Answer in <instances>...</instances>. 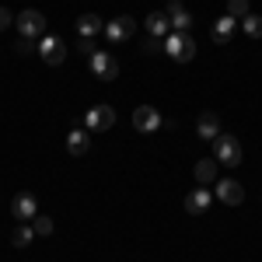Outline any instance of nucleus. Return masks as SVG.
<instances>
[{
  "label": "nucleus",
  "mask_w": 262,
  "mask_h": 262,
  "mask_svg": "<svg viewBox=\"0 0 262 262\" xmlns=\"http://www.w3.org/2000/svg\"><path fill=\"white\" fill-rule=\"evenodd\" d=\"M164 53H168L175 63L196 60V39H192L189 32H171V35L164 39Z\"/></svg>",
  "instance_id": "1"
},
{
  "label": "nucleus",
  "mask_w": 262,
  "mask_h": 262,
  "mask_svg": "<svg viewBox=\"0 0 262 262\" xmlns=\"http://www.w3.org/2000/svg\"><path fill=\"white\" fill-rule=\"evenodd\" d=\"M213 158L217 164H227V168H238L242 164V143L234 133H221L217 140H213Z\"/></svg>",
  "instance_id": "2"
},
{
  "label": "nucleus",
  "mask_w": 262,
  "mask_h": 262,
  "mask_svg": "<svg viewBox=\"0 0 262 262\" xmlns=\"http://www.w3.org/2000/svg\"><path fill=\"white\" fill-rule=\"evenodd\" d=\"M14 25H18L21 39H35L39 42L42 35H46V14H42V11H21L18 18H14Z\"/></svg>",
  "instance_id": "3"
},
{
  "label": "nucleus",
  "mask_w": 262,
  "mask_h": 262,
  "mask_svg": "<svg viewBox=\"0 0 262 262\" xmlns=\"http://www.w3.org/2000/svg\"><path fill=\"white\" fill-rule=\"evenodd\" d=\"M88 67H91V74L101 77V81H116V77H119V60H116L108 49H98V53L88 60Z\"/></svg>",
  "instance_id": "4"
},
{
  "label": "nucleus",
  "mask_w": 262,
  "mask_h": 262,
  "mask_svg": "<svg viewBox=\"0 0 262 262\" xmlns=\"http://www.w3.org/2000/svg\"><path fill=\"white\" fill-rule=\"evenodd\" d=\"M112 126H116V108H112V105H95V108H88L84 129L101 133V129H112Z\"/></svg>",
  "instance_id": "5"
},
{
  "label": "nucleus",
  "mask_w": 262,
  "mask_h": 262,
  "mask_svg": "<svg viewBox=\"0 0 262 262\" xmlns=\"http://www.w3.org/2000/svg\"><path fill=\"white\" fill-rule=\"evenodd\" d=\"M161 112L154 108V105H137L133 108V129L137 133H158L161 129Z\"/></svg>",
  "instance_id": "6"
},
{
  "label": "nucleus",
  "mask_w": 262,
  "mask_h": 262,
  "mask_svg": "<svg viewBox=\"0 0 262 262\" xmlns=\"http://www.w3.org/2000/svg\"><path fill=\"white\" fill-rule=\"evenodd\" d=\"M11 217L18 224H28L39 217V203H35V196L32 192H18L14 200H11Z\"/></svg>",
  "instance_id": "7"
},
{
  "label": "nucleus",
  "mask_w": 262,
  "mask_h": 262,
  "mask_svg": "<svg viewBox=\"0 0 262 262\" xmlns=\"http://www.w3.org/2000/svg\"><path fill=\"white\" fill-rule=\"evenodd\" d=\"M39 56H42V63H49V67H60V63L67 60V46H63V39H56V35H42L39 39Z\"/></svg>",
  "instance_id": "8"
},
{
  "label": "nucleus",
  "mask_w": 262,
  "mask_h": 262,
  "mask_svg": "<svg viewBox=\"0 0 262 262\" xmlns=\"http://www.w3.org/2000/svg\"><path fill=\"white\" fill-rule=\"evenodd\" d=\"M133 32H137V21L129 18V14H119L116 21H108V25H105V35H108V42H112V46L126 42Z\"/></svg>",
  "instance_id": "9"
},
{
  "label": "nucleus",
  "mask_w": 262,
  "mask_h": 262,
  "mask_svg": "<svg viewBox=\"0 0 262 262\" xmlns=\"http://www.w3.org/2000/svg\"><path fill=\"white\" fill-rule=\"evenodd\" d=\"M164 14L171 18V28H175V32H189V28H192V14L182 7V0H168Z\"/></svg>",
  "instance_id": "10"
},
{
  "label": "nucleus",
  "mask_w": 262,
  "mask_h": 262,
  "mask_svg": "<svg viewBox=\"0 0 262 262\" xmlns=\"http://www.w3.org/2000/svg\"><path fill=\"white\" fill-rule=\"evenodd\" d=\"M210 203H213V196H210V189L203 185V189H192V192L185 196V210H189L192 217H203V213L210 210Z\"/></svg>",
  "instance_id": "11"
},
{
  "label": "nucleus",
  "mask_w": 262,
  "mask_h": 262,
  "mask_svg": "<svg viewBox=\"0 0 262 262\" xmlns=\"http://www.w3.org/2000/svg\"><path fill=\"white\" fill-rule=\"evenodd\" d=\"M217 200H221V203H227V206H238V203L245 200L242 182H234V179H224V182H217Z\"/></svg>",
  "instance_id": "12"
},
{
  "label": "nucleus",
  "mask_w": 262,
  "mask_h": 262,
  "mask_svg": "<svg viewBox=\"0 0 262 262\" xmlns=\"http://www.w3.org/2000/svg\"><path fill=\"white\" fill-rule=\"evenodd\" d=\"M234 28H238V18L224 14V18H217V21H213V32H210V39L217 42V46H227V42L234 39Z\"/></svg>",
  "instance_id": "13"
},
{
  "label": "nucleus",
  "mask_w": 262,
  "mask_h": 262,
  "mask_svg": "<svg viewBox=\"0 0 262 262\" xmlns=\"http://www.w3.org/2000/svg\"><path fill=\"white\" fill-rule=\"evenodd\" d=\"M67 150H70L74 158H84V154L91 150V129H70V133H67Z\"/></svg>",
  "instance_id": "14"
},
{
  "label": "nucleus",
  "mask_w": 262,
  "mask_h": 262,
  "mask_svg": "<svg viewBox=\"0 0 262 262\" xmlns=\"http://www.w3.org/2000/svg\"><path fill=\"white\" fill-rule=\"evenodd\" d=\"M196 133H200L203 140H217V137H221V119H217V112H200Z\"/></svg>",
  "instance_id": "15"
},
{
  "label": "nucleus",
  "mask_w": 262,
  "mask_h": 262,
  "mask_svg": "<svg viewBox=\"0 0 262 262\" xmlns=\"http://www.w3.org/2000/svg\"><path fill=\"white\" fill-rule=\"evenodd\" d=\"M168 28H171V18H168L164 11H150V14H147V32H150V39H168V35H171Z\"/></svg>",
  "instance_id": "16"
},
{
  "label": "nucleus",
  "mask_w": 262,
  "mask_h": 262,
  "mask_svg": "<svg viewBox=\"0 0 262 262\" xmlns=\"http://www.w3.org/2000/svg\"><path fill=\"white\" fill-rule=\"evenodd\" d=\"M101 28H105V25H101L98 14H81V18H77V32H81L84 39H95Z\"/></svg>",
  "instance_id": "17"
},
{
  "label": "nucleus",
  "mask_w": 262,
  "mask_h": 262,
  "mask_svg": "<svg viewBox=\"0 0 262 262\" xmlns=\"http://www.w3.org/2000/svg\"><path fill=\"white\" fill-rule=\"evenodd\" d=\"M213 179H217V158H210V161L203 158V161L196 164V182H200V185H210Z\"/></svg>",
  "instance_id": "18"
},
{
  "label": "nucleus",
  "mask_w": 262,
  "mask_h": 262,
  "mask_svg": "<svg viewBox=\"0 0 262 262\" xmlns=\"http://www.w3.org/2000/svg\"><path fill=\"white\" fill-rule=\"evenodd\" d=\"M32 238H35V227H28V224H21V227H14V248H28L32 245Z\"/></svg>",
  "instance_id": "19"
},
{
  "label": "nucleus",
  "mask_w": 262,
  "mask_h": 262,
  "mask_svg": "<svg viewBox=\"0 0 262 262\" xmlns=\"http://www.w3.org/2000/svg\"><path fill=\"white\" fill-rule=\"evenodd\" d=\"M227 14H231V18H248V14H252V4H248V0H227Z\"/></svg>",
  "instance_id": "20"
},
{
  "label": "nucleus",
  "mask_w": 262,
  "mask_h": 262,
  "mask_svg": "<svg viewBox=\"0 0 262 262\" xmlns=\"http://www.w3.org/2000/svg\"><path fill=\"white\" fill-rule=\"evenodd\" d=\"M242 28H245V35L262 39V18H259V14H248V18H242Z\"/></svg>",
  "instance_id": "21"
},
{
  "label": "nucleus",
  "mask_w": 262,
  "mask_h": 262,
  "mask_svg": "<svg viewBox=\"0 0 262 262\" xmlns=\"http://www.w3.org/2000/svg\"><path fill=\"white\" fill-rule=\"evenodd\" d=\"M32 227H35V234H53V221H49V217H35V221H32Z\"/></svg>",
  "instance_id": "22"
},
{
  "label": "nucleus",
  "mask_w": 262,
  "mask_h": 262,
  "mask_svg": "<svg viewBox=\"0 0 262 262\" xmlns=\"http://www.w3.org/2000/svg\"><path fill=\"white\" fill-rule=\"evenodd\" d=\"M14 49H18L21 56H32V53L39 49V42H35V39H18V46H14Z\"/></svg>",
  "instance_id": "23"
},
{
  "label": "nucleus",
  "mask_w": 262,
  "mask_h": 262,
  "mask_svg": "<svg viewBox=\"0 0 262 262\" xmlns=\"http://www.w3.org/2000/svg\"><path fill=\"white\" fill-rule=\"evenodd\" d=\"M77 49H81V53L88 56V60H91V56L98 53V49H95V39H84V35H81V42H77Z\"/></svg>",
  "instance_id": "24"
},
{
  "label": "nucleus",
  "mask_w": 262,
  "mask_h": 262,
  "mask_svg": "<svg viewBox=\"0 0 262 262\" xmlns=\"http://www.w3.org/2000/svg\"><path fill=\"white\" fill-rule=\"evenodd\" d=\"M143 53H147V56H154V53H164V39H147Z\"/></svg>",
  "instance_id": "25"
},
{
  "label": "nucleus",
  "mask_w": 262,
  "mask_h": 262,
  "mask_svg": "<svg viewBox=\"0 0 262 262\" xmlns=\"http://www.w3.org/2000/svg\"><path fill=\"white\" fill-rule=\"evenodd\" d=\"M11 21H14V18H11V11H7V7H0V32H4Z\"/></svg>",
  "instance_id": "26"
}]
</instances>
